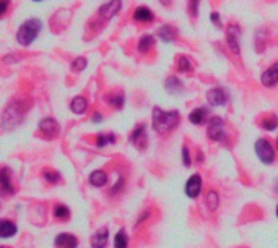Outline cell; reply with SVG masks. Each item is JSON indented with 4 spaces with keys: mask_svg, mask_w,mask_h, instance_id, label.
<instances>
[{
    "mask_svg": "<svg viewBox=\"0 0 278 248\" xmlns=\"http://www.w3.org/2000/svg\"><path fill=\"white\" fill-rule=\"evenodd\" d=\"M178 122H179V114L176 110H172V112H163L160 107L153 109V127L158 133L164 135L168 132H171L178 125Z\"/></svg>",
    "mask_w": 278,
    "mask_h": 248,
    "instance_id": "cell-1",
    "label": "cell"
},
{
    "mask_svg": "<svg viewBox=\"0 0 278 248\" xmlns=\"http://www.w3.org/2000/svg\"><path fill=\"white\" fill-rule=\"evenodd\" d=\"M41 26H42L41 21L36 18H31L26 23H23L20 26V29H18V34H16L18 42H20L22 45H30L36 39V36L40 34Z\"/></svg>",
    "mask_w": 278,
    "mask_h": 248,
    "instance_id": "cell-2",
    "label": "cell"
},
{
    "mask_svg": "<svg viewBox=\"0 0 278 248\" xmlns=\"http://www.w3.org/2000/svg\"><path fill=\"white\" fill-rule=\"evenodd\" d=\"M256 153L257 156L260 158V161L264 162V164H272L275 159V153H274V148H272V145L267 141V140H257L256 143Z\"/></svg>",
    "mask_w": 278,
    "mask_h": 248,
    "instance_id": "cell-3",
    "label": "cell"
},
{
    "mask_svg": "<svg viewBox=\"0 0 278 248\" xmlns=\"http://www.w3.org/2000/svg\"><path fill=\"white\" fill-rule=\"evenodd\" d=\"M208 136L215 141H223L224 140V125L223 120L220 117H213L208 123Z\"/></svg>",
    "mask_w": 278,
    "mask_h": 248,
    "instance_id": "cell-4",
    "label": "cell"
},
{
    "mask_svg": "<svg viewBox=\"0 0 278 248\" xmlns=\"http://www.w3.org/2000/svg\"><path fill=\"white\" fill-rule=\"evenodd\" d=\"M200 190H202V179L200 175H192V177L187 180L186 184V193L189 198H197L200 195Z\"/></svg>",
    "mask_w": 278,
    "mask_h": 248,
    "instance_id": "cell-5",
    "label": "cell"
},
{
    "mask_svg": "<svg viewBox=\"0 0 278 248\" xmlns=\"http://www.w3.org/2000/svg\"><path fill=\"white\" fill-rule=\"evenodd\" d=\"M206 99H208L212 106H223L226 99H228V96H226V93L222 88H213L208 91V94H206Z\"/></svg>",
    "mask_w": 278,
    "mask_h": 248,
    "instance_id": "cell-6",
    "label": "cell"
},
{
    "mask_svg": "<svg viewBox=\"0 0 278 248\" xmlns=\"http://www.w3.org/2000/svg\"><path fill=\"white\" fill-rule=\"evenodd\" d=\"M262 83L264 86H274V84L278 83V63H274L268 70L264 71Z\"/></svg>",
    "mask_w": 278,
    "mask_h": 248,
    "instance_id": "cell-7",
    "label": "cell"
},
{
    "mask_svg": "<svg viewBox=\"0 0 278 248\" xmlns=\"http://www.w3.org/2000/svg\"><path fill=\"white\" fill-rule=\"evenodd\" d=\"M57 248H76V239L70 234H60L56 239Z\"/></svg>",
    "mask_w": 278,
    "mask_h": 248,
    "instance_id": "cell-8",
    "label": "cell"
},
{
    "mask_svg": "<svg viewBox=\"0 0 278 248\" xmlns=\"http://www.w3.org/2000/svg\"><path fill=\"white\" fill-rule=\"evenodd\" d=\"M108 237H109V231L108 229H100L92 237V247L93 248H104L106 244H108Z\"/></svg>",
    "mask_w": 278,
    "mask_h": 248,
    "instance_id": "cell-9",
    "label": "cell"
},
{
    "mask_svg": "<svg viewBox=\"0 0 278 248\" xmlns=\"http://www.w3.org/2000/svg\"><path fill=\"white\" fill-rule=\"evenodd\" d=\"M40 128H41V132H44L49 136H56L59 133V125H57L54 119H44L40 123Z\"/></svg>",
    "mask_w": 278,
    "mask_h": 248,
    "instance_id": "cell-10",
    "label": "cell"
},
{
    "mask_svg": "<svg viewBox=\"0 0 278 248\" xmlns=\"http://www.w3.org/2000/svg\"><path fill=\"white\" fill-rule=\"evenodd\" d=\"M119 10H120V0H109V3H106V5L101 8V13H102V15H104L106 18H111V16H114Z\"/></svg>",
    "mask_w": 278,
    "mask_h": 248,
    "instance_id": "cell-11",
    "label": "cell"
},
{
    "mask_svg": "<svg viewBox=\"0 0 278 248\" xmlns=\"http://www.w3.org/2000/svg\"><path fill=\"white\" fill-rule=\"evenodd\" d=\"M16 234V226L14 223H10V221H2L0 223V237L2 239H8L12 236H15Z\"/></svg>",
    "mask_w": 278,
    "mask_h": 248,
    "instance_id": "cell-12",
    "label": "cell"
},
{
    "mask_svg": "<svg viewBox=\"0 0 278 248\" xmlns=\"http://www.w3.org/2000/svg\"><path fill=\"white\" fill-rule=\"evenodd\" d=\"M134 18L140 23H150L153 19V13L146 8V6H138L134 13Z\"/></svg>",
    "mask_w": 278,
    "mask_h": 248,
    "instance_id": "cell-13",
    "label": "cell"
},
{
    "mask_svg": "<svg viewBox=\"0 0 278 248\" xmlns=\"http://www.w3.org/2000/svg\"><path fill=\"white\" fill-rule=\"evenodd\" d=\"M166 89L170 91L171 94H174V96H178L180 91H182V84H180V81L178 80L176 76H170L166 80Z\"/></svg>",
    "mask_w": 278,
    "mask_h": 248,
    "instance_id": "cell-14",
    "label": "cell"
},
{
    "mask_svg": "<svg viewBox=\"0 0 278 248\" xmlns=\"http://www.w3.org/2000/svg\"><path fill=\"white\" fill-rule=\"evenodd\" d=\"M108 182V175L102 171H94L92 175H90V184L93 187H102Z\"/></svg>",
    "mask_w": 278,
    "mask_h": 248,
    "instance_id": "cell-15",
    "label": "cell"
},
{
    "mask_svg": "<svg viewBox=\"0 0 278 248\" xmlns=\"http://www.w3.org/2000/svg\"><path fill=\"white\" fill-rule=\"evenodd\" d=\"M158 36L163 39L164 42H170L176 39V29L172 28V26H163L160 31H158Z\"/></svg>",
    "mask_w": 278,
    "mask_h": 248,
    "instance_id": "cell-16",
    "label": "cell"
},
{
    "mask_svg": "<svg viewBox=\"0 0 278 248\" xmlns=\"http://www.w3.org/2000/svg\"><path fill=\"white\" fill-rule=\"evenodd\" d=\"M238 36H239V31L236 26H230V31H228V42H230V47L232 49L238 54L239 52V45H238Z\"/></svg>",
    "mask_w": 278,
    "mask_h": 248,
    "instance_id": "cell-17",
    "label": "cell"
},
{
    "mask_svg": "<svg viewBox=\"0 0 278 248\" xmlns=\"http://www.w3.org/2000/svg\"><path fill=\"white\" fill-rule=\"evenodd\" d=\"M86 99L85 97H82V96H78V97H75V99L72 101V104H70V107H72V110L75 114H83L86 110Z\"/></svg>",
    "mask_w": 278,
    "mask_h": 248,
    "instance_id": "cell-18",
    "label": "cell"
},
{
    "mask_svg": "<svg viewBox=\"0 0 278 248\" xmlns=\"http://www.w3.org/2000/svg\"><path fill=\"white\" fill-rule=\"evenodd\" d=\"M205 117H206V109L205 107H198L189 115V119H190L192 123H197V125H200L202 122H205Z\"/></svg>",
    "mask_w": 278,
    "mask_h": 248,
    "instance_id": "cell-19",
    "label": "cell"
},
{
    "mask_svg": "<svg viewBox=\"0 0 278 248\" xmlns=\"http://www.w3.org/2000/svg\"><path fill=\"white\" fill-rule=\"evenodd\" d=\"M152 45H153V37L152 36H144L138 41V50L145 54V52H148L152 49Z\"/></svg>",
    "mask_w": 278,
    "mask_h": 248,
    "instance_id": "cell-20",
    "label": "cell"
},
{
    "mask_svg": "<svg viewBox=\"0 0 278 248\" xmlns=\"http://www.w3.org/2000/svg\"><path fill=\"white\" fill-rule=\"evenodd\" d=\"M262 127L265 130H268V132H274V130L278 127V119H276L275 115H272V117H268V119H265L262 122Z\"/></svg>",
    "mask_w": 278,
    "mask_h": 248,
    "instance_id": "cell-21",
    "label": "cell"
},
{
    "mask_svg": "<svg viewBox=\"0 0 278 248\" xmlns=\"http://www.w3.org/2000/svg\"><path fill=\"white\" fill-rule=\"evenodd\" d=\"M114 247L116 248H127V236L124 231H120L114 239Z\"/></svg>",
    "mask_w": 278,
    "mask_h": 248,
    "instance_id": "cell-22",
    "label": "cell"
},
{
    "mask_svg": "<svg viewBox=\"0 0 278 248\" xmlns=\"http://www.w3.org/2000/svg\"><path fill=\"white\" fill-rule=\"evenodd\" d=\"M96 143H98L100 148L111 145V143H114V135H111V133H108V135L101 133V135H98V141H96Z\"/></svg>",
    "mask_w": 278,
    "mask_h": 248,
    "instance_id": "cell-23",
    "label": "cell"
},
{
    "mask_svg": "<svg viewBox=\"0 0 278 248\" xmlns=\"http://www.w3.org/2000/svg\"><path fill=\"white\" fill-rule=\"evenodd\" d=\"M206 205H208V210L215 211L218 206V195L215 192H210L206 195Z\"/></svg>",
    "mask_w": 278,
    "mask_h": 248,
    "instance_id": "cell-24",
    "label": "cell"
},
{
    "mask_svg": "<svg viewBox=\"0 0 278 248\" xmlns=\"http://www.w3.org/2000/svg\"><path fill=\"white\" fill-rule=\"evenodd\" d=\"M54 216H56L57 219H67V218H68V208H66L64 205L56 206V210H54Z\"/></svg>",
    "mask_w": 278,
    "mask_h": 248,
    "instance_id": "cell-25",
    "label": "cell"
},
{
    "mask_svg": "<svg viewBox=\"0 0 278 248\" xmlns=\"http://www.w3.org/2000/svg\"><path fill=\"white\" fill-rule=\"evenodd\" d=\"M85 67H86V58L85 57H78L72 63V70L74 71H82V70H85Z\"/></svg>",
    "mask_w": 278,
    "mask_h": 248,
    "instance_id": "cell-26",
    "label": "cell"
},
{
    "mask_svg": "<svg viewBox=\"0 0 278 248\" xmlns=\"http://www.w3.org/2000/svg\"><path fill=\"white\" fill-rule=\"evenodd\" d=\"M2 185H4V193L12 192V185L8 182V169H2Z\"/></svg>",
    "mask_w": 278,
    "mask_h": 248,
    "instance_id": "cell-27",
    "label": "cell"
},
{
    "mask_svg": "<svg viewBox=\"0 0 278 248\" xmlns=\"http://www.w3.org/2000/svg\"><path fill=\"white\" fill-rule=\"evenodd\" d=\"M109 104L114 106V107H122V104H124V96H122V94L111 96V97H109Z\"/></svg>",
    "mask_w": 278,
    "mask_h": 248,
    "instance_id": "cell-28",
    "label": "cell"
},
{
    "mask_svg": "<svg viewBox=\"0 0 278 248\" xmlns=\"http://www.w3.org/2000/svg\"><path fill=\"white\" fill-rule=\"evenodd\" d=\"M44 177H46L49 182H52V184H56V182L60 180V175L57 172H46V174H44Z\"/></svg>",
    "mask_w": 278,
    "mask_h": 248,
    "instance_id": "cell-29",
    "label": "cell"
},
{
    "mask_svg": "<svg viewBox=\"0 0 278 248\" xmlns=\"http://www.w3.org/2000/svg\"><path fill=\"white\" fill-rule=\"evenodd\" d=\"M179 68H180V71H189L190 70V63H189V60H187L186 57H182L180 58V62H179Z\"/></svg>",
    "mask_w": 278,
    "mask_h": 248,
    "instance_id": "cell-30",
    "label": "cell"
},
{
    "mask_svg": "<svg viewBox=\"0 0 278 248\" xmlns=\"http://www.w3.org/2000/svg\"><path fill=\"white\" fill-rule=\"evenodd\" d=\"M182 159H184V164L186 166H190V158H189V149L186 146L182 148Z\"/></svg>",
    "mask_w": 278,
    "mask_h": 248,
    "instance_id": "cell-31",
    "label": "cell"
},
{
    "mask_svg": "<svg viewBox=\"0 0 278 248\" xmlns=\"http://www.w3.org/2000/svg\"><path fill=\"white\" fill-rule=\"evenodd\" d=\"M0 15H4L5 13V10H7V5H8V0H2V2H0Z\"/></svg>",
    "mask_w": 278,
    "mask_h": 248,
    "instance_id": "cell-32",
    "label": "cell"
},
{
    "mask_svg": "<svg viewBox=\"0 0 278 248\" xmlns=\"http://www.w3.org/2000/svg\"><path fill=\"white\" fill-rule=\"evenodd\" d=\"M212 19H213V23L220 24V21H218V15H216V13H213V15H212Z\"/></svg>",
    "mask_w": 278,
    "mask_h": 248,
    "instance_id": "cell-33",
    "label": "cell"
},
{
    "mask_svg": "<svg viewBox=\"0 0 278 248\" xmlns=\"http://www.w3.org/2000/svg\"><path fill=\"white\" fill-rule=\"evenodd\" d=\"M93 120H94V122H100V120H101V115H100V114H94Z\"/></svg>",
    "mask_w": 278,
    "mask_h": 248,
    "instance_id": "cell-34",
    "label": "cell"
},
{
    "mask_svg": "<svg viewBox=\"0 0 278 248\" xmlns=\"http://www.w3.org/2000/svg\"><path fill=\"white\" fill-rule=\"evenodd\" d=\"M161 2H163L164 5H168V3H170V0H161Z\"/></svg>",
    "mask_w": 278,
    "mask_h": 248,
    "instance_id": "cell-35",
    "label": "cell"
},
{
    "mask_svg": "<svg viewBox=\"0 0 278 248\" xmlns=\"http://www.w3.org/2000/svg\"><path fill=\"white\" fill-rule=\"evenodd\" d=\"M34 2H41V0H34Z\"/></svg>",
    "mask_w": 278,
    "mask_h": 248,
    "instance_id": "cell-36",
    "label": "cell"
},
{
    "mask_svg": "<svg viewBox=\"0 0 278 248\" xmlns=\"http://www.w3.org/2000/svg\"><path fill=\"white\" fill-rule=\"evenodd\" d=\"M276 216H278V208H276Z\"/></svg>",
    "mask_w": 278,
    "mask_h": 248,
    "instance_id": "cell-37",
    "label": "cell"
},
{
    "mask_svg": "<svg viewBox=\"0 0 278 248\" xmlns=\"http://www.w3.org/2000/svg\"><path fill=\"white\" fill-rule=\"evenodd\" d=\"M276 148H278V140H276Z\"/></svg>",
    "mask_w": 278,
    "mask_h": 248,
    "instance_id": "cell-38",
    "label": "cell"
},
{
    "mask_svg": "<svg viewBox=\"0 0 278 248\" xmlns=\"http://www.w3.org/2000/svg\"><path fill=\"white\" fill-rule=\"evenodd\" d=\"M276 192H278V184H276Z\"/></svg>",
    "mask_w": 278,
    "mask_h": 248,
    "instance_id": "cell-39",
    "label": "cell"
}]
</instances>
